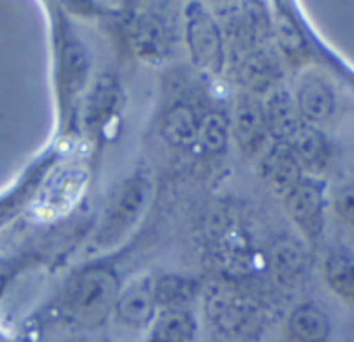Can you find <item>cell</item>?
I'll return each mask as SVG.
<instances>
[{
    "mask_svg": "<svg viewBox=\"0 0 354 342\" xmlns=\"http://www.w3.org/2000/svg\"><path fill=\"white\" fill-rule=\"evenodd\" d=\"M118 290L120 283L111 269L103 266L84 269L68 294V313L80 325L97 327L115 309Z\"/></svg>",
    "mask_w": 354,
    "mask_h": 342,
    "instance_id": "cell-1",
    "label": "cell"
},
{
    "mask_svg": "<svg viewBox=\"0 0 354 342\" xmlns=\"http://www.w3.org/2000/svg\"><path fill=\"white\" fill-rule=\"evenodd\" d=\"M207 316L217 334L231 341H255L266 328V313L254 299L231 290H216L207 299Z\"/></svg>",
    "mask_w": 354,
    "mask_h": 342,
    "instance_id": "cell-2",
    "label": "cell"
},
{
    "mask_svg": "<svg viewBox=\"0 0 354 342\" xmlns=\"http://www.w3.org/2000/svg\"><path fill=\"white\" fill-rule=\"evenodd\" d=\"M148 193V181L142 179L141 176H134L132 179H129L106 210L104 221L101 222L100 233H97V242L103 245H110L124 237L125 231L131 230L138 215L145 208Z\"/></svg>",
    "mask_w": 354,
    "mask_h": 342,
    "instance_id": "cell-3",
    "label": "cell"
},
{
    "mask_svg": "<svg viewBox=\"0 0 354 342\" xmlns=\"http://www.w3.org/2000/svg\"><path fill=\"white\" fill-rule=\"evenodd\" d=\"M186 35L196 66L210 75L217 73L224 60L223 39L217 23L200 6L189 8Z\"/></svg>",
    "mask_w": 354,
    "mask_h": 342,
    "instance_id": "cell-4",
    "label": "cell"
},
{
    "mask_svg": "<svg viewBox=\"0 0 354 342\" xmlns=\"http://www.w3.org/2000/svg\"><path fill=\"white\" fill-rule=\"evenodd\" d=\"M288 212L301 230L309 237H316L323 224V191L322 186L302 181L287 195Z\"/></svg>",
    "mask_w": 354,
    "mask_h": 342,
    "instance_id": "cell-5",
    "label": "cell"
},
{
    "mask_svg": "<svg viewBox=\"0 0 354 342\" xmlns=\"http://www.w3.org/2000/svg\"><path fill=\"white\" fill-rule=\"evenodd\" d=\"M233 129L243 152L254 153L266 138V120L262 105L248 94L238 96L233 113Z\"/></svg>",
    "mask_w": 354,
    "mask_h": 342,
    "instance_id": "cell-6",
    "label": "cell"
},
{
    "mask_svg": "<svg viewBox=\"0 0 354 342\" xmlns=\"http://www.w3.org/2000/svg\"><path fill=\"white\" fill-rule=\"evenodd\" d=\"M266 183L277 193L288 195L302 183V167L292 153L288 143H278L262 163Z\"/></svg>",
    "mask_w": 354,
    "mask_h": 342,
    "instance_id": "cell-7",
    "label": "cell"
},
{
    "mask_svg": "<svg viewBox=\"0 0 354 342\" xmlns=\"http://www.w3.org/2000/svg\"><path fill=\"white\" fill-rule=\"evenodd\" d=\"M155 287L149 282L132 283L118 296L115 304L117 318L131 327H146L155 316Z\"/></svg>",
    "mask_w": 354,
    "mask_h": 342,
    "instance_id": "cell-8",
    "label": "cell"
},
{
    "mask_svg": "<svg viewBox=\"0 0 354 342\" xmlns=\"http://www.w3.org/2000/svg\"><path fill=\"white\" fill-rule=\"evenodd\" d=\"M262 109H264L266 129L280 143L290 141L302 125L297 117V108L292 101V96L281 87H273V92L270 94L266 105L262 106Z\"/></svg>",
    "mask_w": 354,
    "mask_h": 342,
    "instance_id": "cell-9",
    "label": "cell"
},
{
    "mask_svg": "<svg viewBox=\"0 0 354 342\" xmlns=\"http://www.w3.org/2000/svg\"><path fill=\"white\" fill-rule=\"evenodd\" d=\"M335 98L328 85L315 77H308L299 84L297 109L308 122L318 124L332 115Z\"/></svg>",
    "mask_w": 354,
    "mask_h": 342,
    "instance_id": "cell-10",
    "label": "cell"
},
{
    "mask_svg": "<svg viewBox=\"0 0 354 342\" xmlns=\"http://www.w3.org/2000/svg\"><path fill=\"white\" fill-rule=\"evenodd\" d=\"M292 153L295 155L302 169L319 172L328 160V145L318 129L311 125H301L294 138L288 141Z\"/></svg>",
    "mask_w": 354,
    "mask_h": 342,
    "instance_id": "cell-11",
    "label": "cell"
},
{
    "mask_svg": "<svg viewBox=\"0 0 354 342\" xmlns=\"http://www.w3.org/2000/svg\"><path fill=\"white\" fill-rule=\"evenodd\" d=\"M195 334V318L188 309L167 307L156 318L149 342H189Z\"/></svg>",
    "mask_w": 354,
    "mask_h": 342,
    "instance_id": "cell-12",
    "label": "cell"
},
{
    "mask_svg": "<svg viewBox=\"0 0 354 342\" xmlns=\"http://www.w3.org/2000/svg\"><path fill=\"white\" fill-rule=\"evenodd\" d=\"M88 71L87 54L77 39H66L61 53V87L66 98H73L85 84Z\"/></svg>",
    "mask_w": 354,
    "mask_h": 342,
    "instance_id": "cell-13",
    "label": "cell"
},
{
    "mask_svg": "<svg viewBox=\"0 0 354 342\" xmlns=\"http://www.w3.org/2000/svg\"><path fill=\"white\" fill-rule=\"evenodd\" d=\"M288 330L299 342H325L330 334V321L322 309L304 304L290 314Z\"/></svg>",
    "mask_w": 354,
    "mask_h": 342,
    "instance_id": "cell-14",
    "label": "cell"
},
{
    "mask_svg": "<svg viewBox=\"0 0 354 342\" xmlns=\"http://www.w3.org/2000/svg\"><path fill=\"white\" fill-rule=\"evenodd\" d=\"M163 138L174 146H188L198 138L200 124L188 105H176L163 118Z\"/></svg>",
    "mask_w": 354,
    "mask_h": 342,
    "instance_id": "cell-15",
    "label": "cell"
},
{
    "mask_svg": "<svg viewBox=\"0 0 354 342\" xmlns=\"http://www.w3.org/2000/svg\"><path fill=\"white\" fill-rule=\"evenodd\" d=\"M325 276L333 292L354 300V255L337 251L326 258Z\"/></svg>",
    "mask_w": 354,
    "mask_h": 342,
    "instance_id": "cell-16",
    "label": "cell"
},
{
    "mask_svg": "<svg viewBox=\"0 0 354 342\" xmlns=\"http://www.w3.org/2000/svg\"><path fill=\"white\" fill-rule=\"evenodd\" d=\"M271 264L281 282H294L306 269V252L294 242H281L273 249Z\"/></svg>",
    "mask_w": 354,
    "mask_h": 342,
    "instance_id": "cell-17",
    "label": "cell"
},
{
    "mask_svg": "<svg viewBox=\"0 0 354 342\" xmlns=\"http://www.w3.org/2000/svg\"><path fill=\"white\" fill-rule=\"evenodd\" d=\"M241 77H243L245 84L250 85L255 91H266L277 80V66L270 56L255 53L245 60Z\"/></svg>",
    "mask_w": 354,
    "mask_h": 342,
    "instance_id": "cell-18",
    "label": "cell"
},
{
    "mask_svg": "<svg viewBox=\"0 0 354 342\" xmlns=\"http://www.w3.org/2000/svg\"><path fill=\"white\" fill-rule=\"evenodd\" d=\"M198 138L207 153L219 155L227 145V120L221 113H209L200 124Z\"/></svg>",
    "mask_w": 354,
    "mask_h": 342,
    "instance_id": "cell-19",
    "label": "cell"
},
{
    "mask_svg": "<svg viewBox=\"0 0 354 342\" xmlns=\"http://www.w3.org/2000/svg\"><path fill=\"white\" fill-rule=\"evenodd\" d=\"M189 296H192L189 283L174 278V276L162 278L155 285L156 304H162L165 307H179V304L188 300Z\"/></svg>",
    "mask_w": 354,
    "mask_h": 342,
    "instance_id": "cell-20",
    "label": "cell"
},
{
    "mask_svg": "<svg viewBox=\"0 0 354 342\" xmlns=\"http://www.w3.org/2000/svg\"><path fill=\"white\" fill-rule=\"evenodd\" d=\"M277 35L285 53L292 57H297L306 53V40L301 30L287 15H281L277 19Z\"/></svg>",
    "mask_w": 354,
    "mask_h": 342,
    "instance_id": "cell-21",
    "label": "cell"
},
{
    "mask_svg": "<svg viewBox=\"0 0 354 342\" xmlns=\"http://www.w3.org/2000/svg\"><path fill=\"white\" fill-rule=\"evenodd\" d=\"M335 210L340 219L354 224V184H349L337 195Z\"/></svg>",
    "mask_w": 354,
    "mask_h": 342,
    "instance_id": "cell-22",
    "label": "cell"
},
{
    "mask_svg": "<svg viewBox=\"0 0 354 342\" xmlns=\"http://www.w3.org/2000/svg\"><path fill=\"white\" fill-rule=\"evenodd\" d=\"M4 273H6V264L4 262H0V280L4 278Z\"/></svg>",
    "mask_w": 354,
    "mask_h": 342,
    "instance_id": "cell-23",
    "label": "cell"
}]
</instances>
